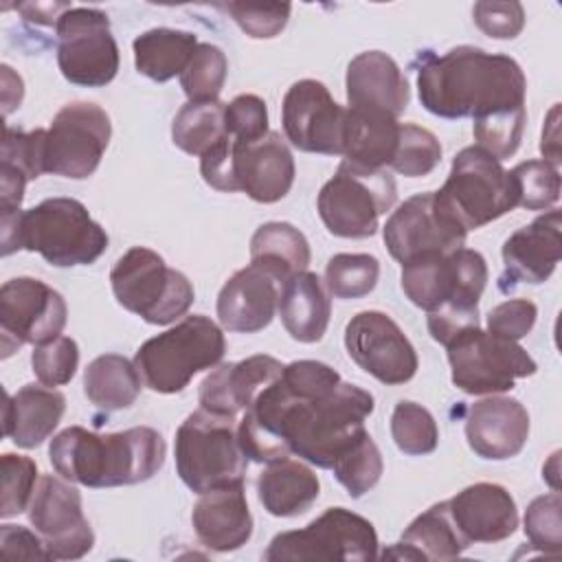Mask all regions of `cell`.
<instances>
[{
  "mask_svg": "<svg viewBox=\"0 0 562 562\" xmlns=\"http://www.w3.org/2000/svg\"><path fill=\"white\" fill-rule=\"evenodd\" d=\"M72 4L68 2H22L15 4V9L35 24H57L59 18L70 9Z\"/></svg>",
  "mask_w": 562,
  "mask_h": 562,
  "instance_id": "52",
  "label": "cell"
},
{
  "mask_svg": "<svg viewBox=\"0 0 562 562\" xmlns=\"http://www.w3.org/2000/svg\"><path fill=\"white\" fill-rule=\"evenodd\" d=\"M228 59L215 44H198L187 68L180 75V86L189 101H215L224 88Z\"/></svg>",
  "mask_w": 562,
  "mask_h": 562,
  "instance_id": "39",
  "label": "cell"
},
{
  "mask_svg": "<svg viewBox=\"0 0 562 562\" xmlns=\"http://www.w3.org/2000/svg\"><path fill=\"white\" fill-rule=\"evenodd\" d=\"M31 367L44 386L68 384L79 367V347L70 336H57L55 340L35 345Z\"/></svg>",
  "mask_w": 562,
  "mask_h": 562,
  "instance_id": "46",
  "label": "cell"
},
{
  "mask_svg": "<svg viewBox=\"0 0 562 562\" xmlns=\"http://www.w3.org/2000/svg\"><path fill=\"white\" fill-rule=\"evenodd\" d=\"M400 138V121L382 112L347 108L342 162L360 169H384L391 165Z\"/></svg>",
  "mask_w": 562,
  "mask_h": 562,
  "instance_id": "31",
  "label": "cell"
},
{
  "mask_svg": "<svg viewBox=\"0 0 562 562\" xmlns=\"http://www.w3.org/2000/svg\"><path fill=\"white\" fill-rule=\"evenodd\" d=\"M140 389L143 380L134 362L121 353L97 356L83 371V393L101 411L130 408Z\"/></svg>",
  "mask_w": 562,
  "mask_h": 562,
  "instance_id": "33",
  "label": "cell"
},
{
  "mask_svg": "<svg viewBox=\"0 0 562 562\" xmlns=\"http://www.w3.org/2000/svg\"><path fill=\"white\" fill-rule=\"evenodd\" d=\"M474 24L494 40H514L525 26L520 2H476L472 7Z\"/></svg>",
  "mask_w": 562,
  "mask_h": 562,
  "instance_id": "49",
  "label": "cell"
},
{
  "mask_svg": "<svg viewBox=\"0 0 562 562\" xmlns=\"http://www.w3.org/2000/svg\"><path fill=\"white\" fill-rule=\"evenodd\" d=\"M518 206L547 211L560 200V171L547 160H525L509 171Z\"/></svg>",
  "mask_w": 562,
  "mask_h": 562,
  "instance_id": "42",
  "label": "cell"
},
{
  "mask_svg": "<svg viewBox=\"0 0 562 562\" xmlns=\"http://www.w3.org/2000/svg\"><path fill=\"white\" fill-rule=\"evenodd\" d=\"M310 257L305 235L288 222H266L250 237V261L268 268L283 283L307 270Z\"/></svg>",
  "mask_w": 562,
  "mask_h": 562,
  "instance_id": "34",
  "label": "cell"
},
{
  "mask_svg": "<svg viewBox=\"0 0 562 562\" xmlns=\"http://www.w3.org/2000/svg\"><path fill=\"white\" fill-rule=\"evenodd\" d=\"M391 437L400 452L411 457L430 454L439 443V428L428 408L417 402L402 400L391 415Z\"/></svg>",
  "mask_w": 562,
  "mask_h": 562,
  "instance_id": "38",
  "label": "cell"
},
{
  "mask_svg": "<svg viewBox=\"0 0 562 562\" xmlns=\"http://www.w3.org/2000/svg\"><path fill=\"white\" fill-rule=\"evenodd\" d=\"M0 549L4 558L18 560H50L44 540L40 533L20 527V525H2L0 527Z\"/></svg>",
  "mask_w": 562,
  "mask_h": 562,
  "instance_id": "51",
  "label": "cell"
},
{
  "mask_svg": "<svg viewBox=\"0 0 562 562\" xmlns=\"http://www.w3.org/2000/svg\"><path fill=\"white\" fill-rule=\"evenodd\" d=\"M112 123L108 112L88 101L64 105L44 140V171L70 180L92 176L108 149Z\"/></svg>",
  "mask_w": 562,
  "mask_h": 562,
  "instance_id": "13",
  "label": "cell"
},
{
  "mask_svg": "<svg viewBox=\"0 0 562 562\" xmlns=\"http://www.w3.org/2000/svg\"><path fill=\"white\" fill-rule=\"evenodd\" d=\"M336 481L347 490L351 498L364 496L384 472V461L380 448L364 430L347 452H342L336 463L331 465Z\"/></svg>",
  "mask_w": 562,
  "mask_h": 562,
  "instance_id": "36",
  "label": "cell"
},
{
  "mask_svg": "<svg viewBox=\"0 0 562 562\" xmlns=\"http://www.w3.org/2000/svg\"><path fill=\"white\" fill-rule=\"evenodd\" d=\"M222 9L237 22V26L252 40H270L277 37L290 18L292 4L288 2H266V4H250V2H228Z\"/></svg>",
  "mask_w": 562,
  "mask_h": 562,
  "instance_id": "47",
  "label": "cell"
},
{
  "mask_svg": "<svg viewBox=\"0 0 562 562\" xmlns=\"http://www.w3.org/2000/svg\"><path fill=\"white\" fill-rule=\"evenodd\" d=\"M68 321L64 296L33 277L9 279L0 288V349L9 358L22 345H44L61 336Z\"/></svg>",
  "mask_w": 562,
  "mask_h": 562,
  "instance_id": "14",
  "label": "cell"
},
{
  "mask_svg": "<svg viewBox=\"0 0 562 562\" xmlns=\"http://www.w3.org/2000/svg\"><path fill=\"white\" fill-rule=\"evenodd\" d=\"M321 494L316 472L296 459L268 463L257 476V496L263 509L277 518H294L305 514Z\"/></svg>",
  "mask_w": 562,
  "mask_h": 562,
  "instance_id": "30",
  "label": "cell"
},
{
  "mask_svg": "<svg viewBox=\"0 0 562 562\" xmlns=\"http://www.w3.org/2000/svg\"><path fill=\"white\" fill-rule=\"evenodd\" d=\"M435 206L465 233L476 231L518 206L509 171L481 147H463L450 165Z\"/></svg>",
  "mask_w": 562,
  "mask_h": 562,
  "instance_id": "5",
  "label": "cell"
},
{
  "mask_svg": "<svg viewBox=\"0 0 562 562\" xmlns=\"http://www.w3.org/2000/svg\"><path fill=\"white\" fill-rule=\"evenodd\" d=\"M285 138L301 151L342 156L347 108L334 101L327 86L316 79L294 81L281 105Z\"/></svg>",
  "mask_w": 562,
  "mask_h": 562,
  "instance_id": "17",
  "label": "cell"
},
{
  "mask_svg": "<svg viewBox=\"0 0 562 562\" xmlns=\"http://www.w3.org/2000/svg\"><path fill=\"white\" fill-rule=\"evenodd\" d=\"M345 349L362 371L386 386L408 382L419 367L413 342L389 314L378 310L351 316L345 327Z\"/></svg>",
  "mask_w": 562,
  "mask_h": 562,
  "instance_id": "16",
  "label": "cell"
},
{
  "mask_svg": "<svg viewBox=\"0 0 562 562\" xmlns=\"http://www.w3.org/2000/svg\"><path fill=\"white\" fill-rule=\"evenodd\" d=\"M470 547L450 516L448 501L430 505L402 533L400 542L382 553L395 560H452Z\"/></svg>",
  "mask_w": 562,
  "mask_h": 562,
  "instance_id": "29",
  "label": "cell"
},
{
  "mask_svg": "<svg viewBox=\"0 0 562 562\" xmlns=\"http://www.w3.org/2000/svg\"><path fill=\"white\" fill-rule=\"evenodd\" d=\"M283 281L259 263H248L222 285L217 294L220 325L235 334H255L268 327L279 307Z\"/></svg>",
  "mask_w": 562,
  "mask_h": 562,
  "instance_id": "21",
  "label": "cell"
},
{
  "mask_svg": "<svg viewBox=\"0 0 562 562\" xmlns=\"http://www.w3.org/2000/svg\"><path fill=\"white\" fill-rule=\"evenodd\" d=\"M191 522L198 540L211 551L228 553L244 547L252 536V516L244 483H231L200 494Z\"/></svg>",
  "mask_w": 562,
  "mask_h": 562,
  "instance_id": "26",
  "label": "cell"
},
{
  "mask_svg": "<svg viewBox=\"0 0 562 562\" xmlns=\"http://www.w3.org/2000/svg\"><path fill=\"white\" fill-rule=\"evenodd\" d=\"M465 439L481 459H512L529 439V413L516 397L490 395L479 400L468 411Z\"/></svg>",
  "mask_w": 562,
  "mask_h": 562,
  "instance_id": "22",
  "label": "cell"
},
{
  "mask_svg": "<svg viewBox=\"0 0 562 562\" xmlns=\"http://www.w3.org/2000/svg\"><path fill=\"white\" fill-rule=\"evenodd\" d=\"M57 29V66L66 81L103 88L119 72V46L108 13L94 7H70Z\"/></svg>",
  "mask_w": 562,
  "mask_h": 562,
  "instance_id": "12",
  "label": "cell"
},
{
  "mask_svg": "<svg viewBox=\"0 0 562 562\" xmlns=\"http://www.w3.org/2000/svg\"><path fill=\"white\" fill-rule=\"evenodd\" d=\"M562 213L560 209H549L538 215L531 224L514 231L503 244V263L501 290H512L518 283H544L560 257H562Z\"/></svg>",
  "mask_w": 562,
  "mask_h": 562,
  "instance_id": "20",
  "label": "cell"
},
{
  "mask_svg": "<svg viewBox=\"0 0 562 562\" xmlns=\"http://www.w3.org/2000/svg\"><path fill=\"white\" fill-rule=\"evenodd\" d=\"M378 558L375 527L360 514L345 507H329L303 529L277 533L263 560H351L364 562Z\"/></svg>",
  "mask_w": 562,
  "mask_h": 562,
  "instance_id": "11",
  "label": "cell"
},
{
  "mask_svg": "<svg viewBox=\"0 0 562 562\" xmlns=\"http://www.w3.org/2000/svg\"><path fill=\"white\" fill-rule=\"evenodd\" d=\"M402 290L408 301L426 312L439 307L479 310L487 283V263L479 250L454 248L450 252H424L402 263Z\"/></svg>",
  "mask_w": 562,
  "mask_h": 562,
  "instance_id": "8",
  "label": "cell"
},
{
  "mask_svg": "<svg viewBox=\"0 0 562 562\" xmlns=\"http://www.w3.org/2000/svg\"><path fill=\"white\" fill-rule=\"evenodd\" d=\"M380 261L367 252H338L327 261L325 285L336 299H362L373 292Z\"/></svg>",
  "mask_w": 562,
  "mask_h": 562,
  "instance_id": "37",
  "label": "cell"
},
{
  "mask_svg": "<svg viewBox=\"0 0 562 562\" xmlns=\"http://www.w3.org/2000/svg\"><path fill=\"white\" fill-rule=\"evenodd\" d=\"M395 200L397 187L391 173L340 162L334 178L321 187L316 209L331 235L364 239L375 235L380 215L391 211Z\"/></svg>",
  "mask_w": 562,
  "mask_h": 562,
  "instance_id": "9",
  "label": "cell"
},
{
  "mask_svg": "<svg viewBox=\"0 0 562 562\" xmlns=\"http://www.w3.org/2000/svg\"><path fill=\"white\" fill-rule=\"evenodd\" d=\"M167 446L158 430L134 426L121 432H94L68 426L50 439L48 459L55 472L86 487L136 485L165 463Z\"/></svg>",
  "mask_w": 562,
  "mask_h": 562,
  "instance_id": "2",
  "label": "cell"
},
{
  "mask_svg": "<svg viewBox=\"0 0 562 562\" xmlns=\"http://www.w3.org/2000/svg\"><path fill=\"white\" fill-rule=\"evenodd\" d=\"M347 108L400 116L411 99L406 75L382 50H364L347 66Z\"/></svg>",
  "mask_w": 562,
  "mask_h": 562,
  "instance_id": "24",
  "label": "cell"
},
{
  "mask_svg": "<svg viewBox=\"0 0 562 562\" xmlns=\"http://www.w3.org/2000/svg\"><path fill=\"white\" fill-rule=\"evenodd\" d=\"M450 516L468 542H501L518 527L514 496L498 483H474L450 501Z\"/></svg>",
  "mask_w": 562,
  "mask_h": 562,
  "instance_id": "25",
  "label": "cell"
},
{
  "mask_svg": "<svg viewBox=\"0 0 562 562\" xmlns=\"http://www.w3.org/2000/svg\"><path fill=\"white\" fill-rule=\"evenodd\" d=\"M134 64L136 70L151 81H169L182 75L193 50L198 48V37L191 31L158 26L140 33L134 42Z\"/></svg>",
  "mask_w": 562,
  "mask_h": 562,
  "instance_id": "32",
  "label": "cell"
},
{
  "mask_svg": "<svg viewBox=\"0 0 562 562\" xmlns=\"http://www.w3.org/2000/svg\"><path fill=\"white\" fill-rule=\"evenodd\" d=\"M525 123H527L525 108L496 110L492 114L472 119V134H474L476 147L492 154L496 160L509 158L516 154L522 140Z\"/></svg>",
  "mask_w": 562,
  "mask_h": 562,
  "instance_id": "40",
  "label": "cell"
},
{
  "mask_svg": "<svg viewBox=\"0 0 562 562\" xmlns=\"http://www.w3.org/2000/svg\"><path fill=\"white\" fill-rule=\"evenodd\" d=\"M285 331L299 342H318L329 325L331 299L316 272L303 270L281 285L277 307Z\"/></svg>",
  "mask_w": 562,
  "mask_h": 562,
  "instance_id": "28",
  "label": "cell"
},
{
  "mask_svg": "<svg viewBox=\"0 0 562 562\" xmlns=\"http://www.w3.org/2000/svg\"><path fill=\"white\" fill-rule=\"evenodd\" d=\"M382 237L391 257L406 263L424 252H450L461 248L468 233L435 206L432 191H424L404 200L389 215Z\"/></svg>",
  "mask_w": 562,
  "mask_h": 562,
  "instance_id": "18",
  "label": "cell"
},
{
  "mask_svg": "<svg viewBox=\"0 0 562 562\" xmlns=\"http://www.w3.org/2000/svg\"><path fill=\"white\" fill-rule=\"evenodd\" d=\"M2 257L31 250L57 268L90 266L108 248L105 228L75 198H48L26 211L0 213Z\"/></svg>",
  "mask_w": 562,
  "mask_h": 562,
  "instance_id": "3",
  "label": "cell"
},
{
  "mask_svg": "<svg viewBox=\"0 0 562 562\" xmlns=\"http://www.w3.org/2000/svg\"><path fill=\"white\" fill-rule=\"evenodd\" d=\"M422 105L441 119H479L496 110L525 108L527 79L509 55L457 46L443 55H426L417 68Z\"/></svg>",
  "mask_w": 562,
  "mask_h": 562,
  "instance_id": "1",
  "label": "cell"
},
{
  "mask_svg": "<svg viewBox=\"0 0 562 562\" xmlns=\"http://www.w3.org/2000/svg\"><path fill=\"white\" fill-rule=\"evenodd\" d=\"M558 112H560V103H555L547 116V123L542 127V140H540V151H542V160L551 162L553 167L560 165V134H558Z\"/></svg>",
  "mask_w": 562,
  "mask_h": 562,
  "instance_id": "53",
  "label": "cell"
},
{
  "mask_svg": "<svg viewBox=\"0 0 562 562\" xmlns=\"http://www.w3.org/2000/svg\"><path fill=\"white\" fill-rule=\"evenodd\" d=\"M538 307L529 299H509L498 303L487 314V331L507 340L525 338L536 325Z\"/></svg>",
  "mask_w": 562,
  "mask_h": 562,
  "instance_id": "50",
  "label": "cell"
},
{
  "mask_svg": "<svg viewBox=\"0 0 562 562\" xmlns=\"http://www.w3.org/2000/svg\"><path fill=\"white\" fill-rule=\"evenodd\" d=\"M44 140H46V130H33V132H22L4 125V136H2V160L0 169L13 171L29 182L40 178L44 171Z\"/></svg>",
  "mask_w": 562,
  "mask_h": 562,
  "instance_id": "45",
  "label": "cell"
},
{
  "mask_svg": "<svg viewBox=\"0 0 562 562\" xmlns=\"http://www.w3.org/2000/svg\"><path fill=\"white\" fill-rule=\"evenodd\" d=\"M226 103L215 101H187L171 123V140L178 149L191 156H204L217 143H222L228 132L224 123Z\"/></svg>",
  "mask_w": 562,
  "mask_h": 562,
  "instance_id": "35",
  "label": "cell"
},
{
  "mask_svg": "<svg viewBox=\"0 0 562 562\" xmlns=\"http://www.w3.org/2000/svg\"><path fill=\"white\" fill-rule=\"evenodd\" d=\"M224 353L222 327L204 314H193L145 340L134 356V367L147 389L171 395L180 393L195 373L217 367Z\"/></svg>",
  "mask_w": 562,
  "mask_h": 562,
  "instance_id": "4",
  "label": "cell"
},
{
  "mask_svg": "<svg viewBox=\"0 0 562 562\" xmlns=\"http://www.w3.org/2000/svg\"><path fill=\"white\" fill-rule=\"evenodd\" d=\"M525 536L542 553L560 555L562 551V498L558 490L536 496L525 512Z\"/></svg>",
  "mask_w": 562,
  "mask_h": 562,
  "instance_id": "43",
  "label": "cell"
},
{
  "mask_svg": "<svg viewBox=\"0 0 562 562\" xmlns=\"http://www.w3.org/2000/svg\"><path fill=\"white\" fill-rule=\"evenodd\" d=\"M281 371L283 364L266 353H257L239 362L217 364L200 382V408L237 419V415L244 413L257 400V395L281 375Z\"/></svg>",
  "mask_w": 562,
  "mask_h": 562,
  "instance_id": "23",
  "label": "cell"
},
{
  "mask_svg": "<svg viewBox=\"0 0 562 562\" xmlns=\"http://www.w3.org/2000/svg\"><path fill=\"white\" fill-rule=\"evenodd\" d=\"M441 162V143L437 136L415 123H400V138L391 169L406 178H424Z\"/></svg>",
  "mask_w": 562,
  "mask_h": 562,
  "instance_id": "41",
  "label": "cell"
},
{
  "mask_svg": "<svg viewBox=\"0 0 562 562\" xmlns=\"http://www.w3.org/2000/svg\"><path fill=\"white\" fill-rule=\"evenodd\" d=\"M452 384L468 395H498L514 389L518 378L533 375L536 360L516 342L490 334L487 329L468 327L448 345Z\"/></svg>",
  "mask_w": 562,
  "mask_h": 562,
  "instance_id": "10",
  "label": "cell"
},
{
  "mask_svg": "<svg viewBox=\"0 0 562 562\" xmlns=\"http://www.w3.org/2000/svg\"><path fill=\"white\" fill-rule=\"evenodd\" d=\"M173 452L178 476L195 494L244 483L248 457L239 446L235 417L198 408L178 426Z\"/></svg>",
  "mask_w": 562,
  "mask_h": 562,
  "instance_id": "6",
  "label": "cell"
},
{
  "mask_svg": "<svg viewBox=\"0 0 562 562\" xmlns=\"http://www.w3.org/2000/svg\"><path fill=\"white\" fill-rule=\"evenodd\" d=\"M226 132L233 140H257L268 130V108L257 94H237L224 110Z\"/></svg>",
  "mask_w": 562,
  "mask_h": 562,
  "instance_id": "48",
  "label": "cell"
},
{
  "mask_svg": "<svg viewBox=\"0 0 562 562\" xmlns=\"http://www.w3.org/2000/svg\"><path fill=\"white\" fill-rule=\"evenodd\" d=\"M2 101H4V116L11 114V110L15 105H20L22 101V94H24V88H22V79L20 75H15L11 70V66L2 64Z\"/></svg>",
  "mask_w": 562,
  "mask_h": 562,
  "instance_id": "54",
  "label": "cell"
},
{
  "mask_svg": "<svg viewBox=\"0 0 562 562\" xmlns=\"http://www.w3.org/2000/svg\"><path fill=\"white\" fill-rule=\"evenodd\" d=\"M66 411V397L53 386L24 384L7 395L4 435L24 450L42 446L57 428Z\"/></svg>",
  "mask_w": 562,
  "mask_h": 562,
  "instance_id": "27",
  "label": "cell"
},
{
  "mask_svg": "<svg viewBox=\"0 0 562 562\" xmlns=\"http://www.w3.org/2000/svg\"><path fill=\"white\" fill-rule=\"evenodd\" d=\"M29 520L44 540L50 560H79L94 544L81 494L64 476H40L29 505Z\"/></svg>",
  "mask_w": 562,
  "mask_h": 562,
  "instance_id": "15",
  "label": "cell"
},
{
  "mask_svg": "<svg viewBox=\"0 0 562 562\" xmlns=\"http://www.w3.org/2000/svg\"><path fill=\"white\" fill-rule=\"evenodd\" d=\"M2 472V498H0V516L11 518L29 509L35 485H37V465L31 457L4 452L0 457Z\"/></svg>",
  "mask_w": 562,
  "mask_h": 562,
  "instance_id": "44",
  "label": "cell"
},
{
  "mask_svg": "<svg viewBox=\"0 0 562 562\" xmlns=\"http://www.w3.org/2000/svg\"><path fill=\"white\" fill-rule=\"evenodd\" d=\"M110 283L119 305L151 325L173 323L195 299L191 281L145 246H134L116 259Z\"/></svg>",
  "mask_w": 562,
  "mask_h": 562,
  "instance_id": "7",
  "label": "cell"
},
{
  "mask_svg": "<svg viewBox=\"0 0 562 562\" xmlns=\"http://www.w3.org/2000/svg\"><path fill=\"white\" fill-rule=\"evenodd\" d=\"M294 173L292 151L279 132H268L257 140H233L235 189L250 200L261 204L279 202L290 193Z\"/></svg>",
  "mask_w": 562,
  "mask_h": 562,
  "instance_id": "19",
  "label": "cell"
}]
</instances>
